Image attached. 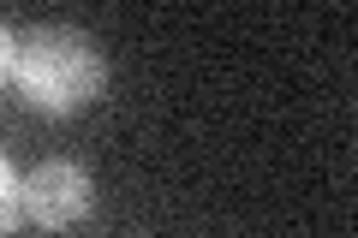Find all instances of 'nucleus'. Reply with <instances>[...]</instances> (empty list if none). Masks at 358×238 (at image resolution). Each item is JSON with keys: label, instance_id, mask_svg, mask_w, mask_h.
<instances>
[{"label": "nucleus", "instance_id": "nucleus-1", "mask_svg": "<svg viewBox=\"0 0 358 238\" xmlns=\"http://www.w3.org/2000/svg\"><path fill=\"white\" fill-rule=\"evenodd\" d=\"M13 84L48 113H78L84 101L102 96L108 66H102V48L84 30L36 24L13 42Z\"/></svg>", "mask_w": 358, "mask_h": 238}, {"label": "nucleus", "instance_id": "nucleus-2", "mask_svg": "<svg viewBox=\"0 0 358 238\" xmlns=\"http://www.w3.org/2000/svg\"><path fill=\"white\" fill-rule=\"evenodd\" d=\"M90 173L78 161H42L30 167L24 179H18V209L30 214L36 226H48V232H66V226H78L90 214Z\"/></svg>", "mask_w": 358, "mask_h": 238}, {"label": "nucleus", "instance_id": "nucleus-3", "mask_svg": "<svg viewBox=\"0 0 358 238\" xmlns=\"http://www.w3.org/2000/svg\"><path fill=\"white\" fill-rule=\"evenodd\" d=\"M18 179H13V167L0 161V238H13V226H18Z\"/></svg>", "mask_w": 358, "mask_h": 238}, {"label": "nucleus", "instance_id": "nucleus-4", "mask_svg": "<svg viewBox=\"0 0 358 238\" xmlns=\"http://www.w3.org/2000/svg\"><path fill=\"white\" fill-rule=\"evenodd\" d=\"M13 77V36H6V24H0V84Z\"/></svg>", "mask_w": 358, "mask_h": 238}]
</instances>
